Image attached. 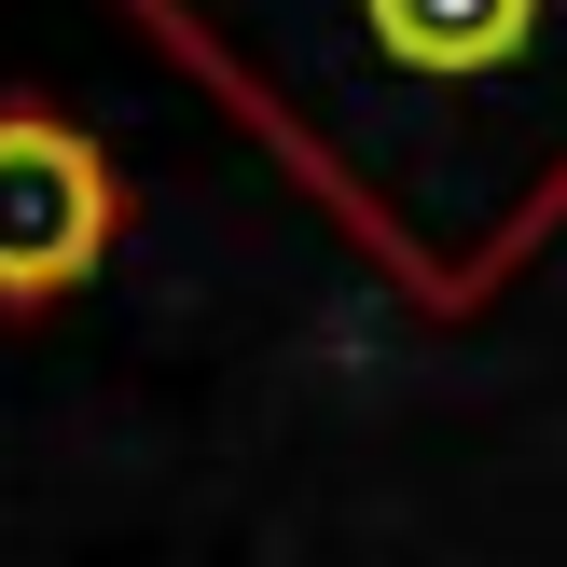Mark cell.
<instances>
[{"label": "cell", "mask_w": 567, "mask_h": 567, "mask_svg": "<svg viewBox=\"0 0 567 567\" xmlns=\"http://www.w3.org/2000/svg\"><path fill=\"white\" fill-rule=\"evenodd\" d=\"M415 305L485 319L567 236V0H125Z\"/></svg>", "instance_id": "obj_1"}, {"label": "cell", "mask_w": 567, "mask_h": 567, "mask_svg": "<svg viewBox=\"0 0 567 567\" xmlns=\"http://www.w3.org/2000/svg\"><path fill=\"white\" fill-rule=\"evenodd\" d=\"M125 249V153L70 97H0V319H55Z\"/></svg>", "instance_id": "obj_2"}]
</instances>
